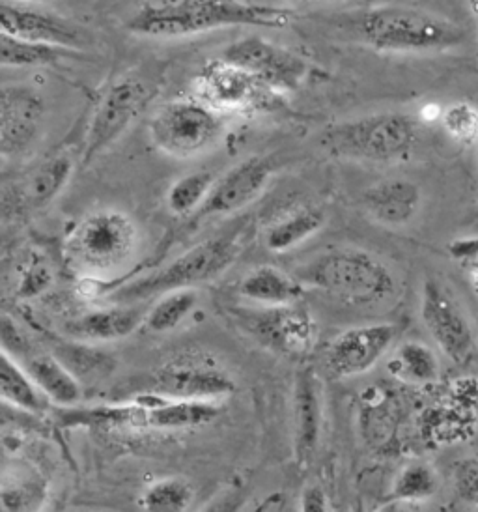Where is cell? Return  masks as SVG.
<instances>
[{"label": "cell", "instance_id": "cell-35", "mask_svg": "<svg viewBox=\"0 0 478 512\" xmlns=\"http://www.w3.org/2000/svg\"><path fill=\"white\" fill-rule=\"evenodd\" d=\"M45 492L36 483L8 484L4 481L0 492L2 511H30L42 505Z\"/></svg>", "mask_w": 478, "mask_h": 512}, {"label": "cell", "instance_id": "cell-20", "mask_svg": "<svg viewBox=\"0 0 478 512\" xmlns=\"http://www.w3.org/2000/svg\"><path fill=\"white\" fill-rule=\"evenodd\" d=\"M361 206L378 225L406 227L421 212V187L409 178H387L366 187L361 195Z\"/></svg>", "mask_w": 478, "mask_h": 512}, {"label": "cell", "instance_id": "cell-7", "mask_svg": "<svg viewBox=\"0 0 478 512\" xmlns=\"http://www.w3.org/2000/svg\"><path fill=\"white\" fill-rule=\"evenodd\" d=\"M137 227L129 215L105 208L85 215L73 228L66 251L85 273H105L124 266L137 247Z\"/></svg>", "mask_w": 478, "mask_h": 512}, {"label": "cell", "instance_id": "cell-29", "mask_svg": "<svg viewBox=\"0 0 478 512\" xmlns=\"http://www.w3.org/2000/svg\"><path fill=\"white\" fill-rule=\"evenodd\" d=\"M73 171H75V163L68 154L49 157L30 174L29 182L23 191L27 204L32 208L49 206L64 191Z\"/></svg>", "mask_w": 478, "mask_h": 512}, {"label": "cell", "instance_id": "cell-31", "mask_svg": "<svg viewBox=\"0 0 478 512\" xmlns=\"http://www.w3.org/2000/svg\"><path fill=\"white\" fill-rule=\"evenodd\" d=\"M215 176L208 171L189 172L170 185L165 197L167 210L174 217H191L208 199Z\"/></svg>", "mask_w": 478, "mask_h": 512}, {"label": "cell", "instance_id": "cell-5", "mask_svg": "<svg viewBox=\"0 0 478 512\" xmlns=\"http://www.w3.org/2000/svg\"><path fill=\"white\" fill-rule=\"evenodd\" d=\"M241 230L197 243L169 264L109 292L113 303H142L180 288H197L219 279L241 255Z\"/></svg>", "mask_w": 478, "mask_h": 512}, {"label": "cell", "instance_id": "cell-26", "mask_svg": "<svg viewBox=\"0 0 478 512\" xmlns=\"http://www.w3.org/2000/svg\"><path fill=\"white\" fill-rule=\"evenodd\" d=\"M387 369L398 382L406 385H430L439 380L441 365L436 352L419 341L402 342L387 361Z\"/></svg>", "mask_w": 478, "mask_h": 512}, {"label": "cell", "instance_id": "cell-36", "mask_svg": "<svg viewBox=\"0 0 478 512\" xmlns=\"http://www.w3.org/2000/svg\"><path fill=\"white\" fill-rule=\"evenodd\" d=\"M454 488L458 498L478 509V456H469L454 468Z\"/></svg>", "mask_w": 478, "mask_h": 512}, {"label": "cell", "instance_id": "cell-28", "mask_svg": "<svg viewBox=\"0 0 478 512\" xmlns=\"http://www.w3.org/2000/svg\"><path fill=\"white\" fill-rule=\"evenodd\" d=\"M79 57V51L49 43L32 42L8 32L0 34V62L4 68H42L66 58Z\"/></svg>", "mask_w": 478, "mask_h": 512}, {"label": "cell", "instance_id": "cell-3", "mask_svg": "<svg viewBox=\"0 0 478 512\" xmlns=\"http://www.w3.org/2000/svg\"><path fill=\"white\" fill-rule=\"evenodd\" d=\"M297 279L325 296L352 307H380L398 292V279L380 256L357 249L340 247L325 251L305 262Z\"/></svg>", "mask_w": 478, "mask_h": 512}, {"label": "cell", "instance_id": "cell-12", "mask_svg": "<svg viewBox=\"0 0 478 512\" xmlns=\"http://www.w3.org/2000/svg\"><path fill=\"white\" fill-rule=\"evenodd\" d=\"M150 98L148 86L135 75H126L109 86L88 124L83 165L107 152L141 116Z\"/></svg>", "mask_w": 478, "mask_h": 512}, {"label": "cell", "instance_id": "cell-25", "mask_svg": "<svg viewBox=\"0 0 478 512\" xmlns=\"http://www.w3.org/2000/svg\"><path fill=\"white\" fill-rule=\"evenodd\" d=\"M325 221L327 215L324 208L314 204L299 206L269 225L264 234V242L271 253L281 255L316 236L325 227Z\"/></svg>", "mask_w": 478, "mask_h": 512}, {"label": "cell", "instance_id": "cell-16", "mask_svg": "<svg viewBox=\"0 0 478 512\" xmlns=\"http://www.w3.org/2000/svg\"><path fill=\"white\" fill-rule=\"evenodd\" d=\"M0 27L2 32L12 36L75 51H83L94 45V34L88 27L66 15L43 10L36 4L4 0L0 4Z\"/></svg>", "mask_w": 478, "mask_h": 512}, {"label": "cell", "instance_id": "cell-9", "mask_svg": "<svg viewBox=\"0 0 478 512\" xmlns=\"http://www.w3.org/2000/svg\"><path fill=\"white\" fill-rule=\"evenodd\" d=\"M223 126V114L193 96L163 103L152 114L148 133L163 154L185 159L208 150Z\"/></svg>", "mask_w": 478, "mask_h": 512}, {"label": "cell", "instance_id": "cell-17", "mask_svg": "<svg viewBox=\"0 0 478 512\" xmlns=\"http://www.w3.org/2000/svg\"><path fill=\"white\" fill-rule=\"evenodd\" d=\"M273 167L268 159L251 157L225 172L211 187L208 199L191 215L189 228H197L213 217H226L247 208L268 187Z\"/></svg>", "mask_w": 478, "mask_h": 512}, {"label": "cell", "instance_id": "cell-13", "mask_svg": "<svg viewBox=\"0 0 478 512\" xmlns=\"http://www.w3.org/2000/svg\"><path fill=\"white\" fill-rule=\"evenodd\" d=\"M421 318L441 354L456 365L475 356V335L460 301L437 279H426L421 290Z\"/></svg>", "mask_w": 478, "mask_h": 512}, {"label": "cell", "instance_id": "cell-4", "mask_svg": "<svg viewBox=\"0 0 478 512\" xmlns=\"http://www.w3.org/2000/svg\"><path fill=\"white\" fill-rule=\"evenodd\" d=\"M419 141L417 120L408 113L366 114L325 128L318 144L325 154L357 163H396L411 156Z\"/></svg>", "mask_w": 478, "mask_h": 512}, {"label": "cell", "instance_id": "cell-8", "mask_svg": "<svg viewBox=\"0 0 478 512\" xmlns=\"http://www.w3.org/2000/svg\"><path fill=\"white\" fill-rule=\"evenodd\" d=\"M193 96L221 114L275 113L284 94L225 58L208 60L193 77Z\"/></svg>", "mask_w": 478, "mask_h": 512}, {"label": "cell", "instance_id": "cell-33", "mask_svg": "<svg viewBox=\"0 0 478 512\" xmlns=\"http://www.w3.org/2000/svg\"><path fill=\"white\" fill-rule=\"evenodd\" d=\"M195 490L182 477H167L142 492L141 507L148 512H183L193 503Z\"/></svg>", "mask_w": 478, "mask_h": 512}, {"label": "cell", "instance_id": "cell-38", "mask_svg": "<svg viewBox=\"0 0 478 512\" xmlns=\"http://www.w3.org/2000/svg\"><path fill=\"white\" fill-rule=\"evenodd\" d=\"M450 255L464 266L478 294V238H464L452 243Z\"/></svg>", "mask_w": 478, "mask_h": 512}, {"label": "cell", "instance_id": "cell-22", "mask_svg": "<svg viewBox=\"0 0 478 512\" xmlns=\"http://www.w3.org/2000/svg\"><path fill=\"white\" fill-rule=\"evenodd\" d=\"M146 314L148 311L139 303H116L111 309H99L71 320L64 331L79 341H120L141 328Z\"/></svg>", "mask_w": 478, "mask_h": 512}, {"label": "cell", "instance_id": "cell-39", "mask_svg": "<svg viewBox=\"0 0 478 512\" xmlns=\"http://www.w3.org/2000/svg\"><path fill=\"white\" fill-rule=\"evenodd\" d=\"M452 400L467 408L477 410L478 408V380L477 378H460L452 385Z\"/></svg>", "mask_w": 478, "mask_h": 512}, {"label": "cell", "instance_id": "cell-18", "mask_svg": "<svg viewBox=\"0 0 478 512\" xmlns=\"http://www.w3.org/2000/svg\"><path fill=\"white\" fill-rule=\"evenodd\" d=\"M45 101L29 85H8L0 92V152L4 157L29 154L42 135Z\"/></svg>", "mask_w": 478, "mask_h": 512}, {"label": "cell", "instance_id": "cell-42", "mask_svg": "<svg viewBox=\"0 0 478 512\" xmlns=\"http://www.w3.org/2000/svg\"><path fill=\"white\" fill-rule=\"evenodd\" d=\"M14 2H23V4H36V6H43V4H49L53 0H14Z\"/></svg>", "mask_w": 478, "mask_h": 512}, {"label": "cell", "instance_id": "cell-10", "mask_svg": "<svg viewBox=\"0 0 478 512\" xmlns=\"http://www.w3.org/2000/svg\"><path fill=\"white\" fill-rule=\"evenodd\" d=\"M234 391V378L217 359L200 352H183L155 369L146 395L170 400H221Z\"/></svg>", "mask_w": 478, "mask_h": 512}, {"label": "cell", "instance_id": "cell-24", "mask_svg": "<svg viewBox=\"0 0 478 512\" xmlns=\"http://www.w3.org/2000/svg\"><path fill=\"white\" fill-rule=\"evenodd\" d=\"M51 352L62 361V365L70 370L71 374L83 384H98L113 376L114 370L118 367V361L113 354L96 348L86 341L73 339H51L49 341Z\"/></svg>", "mask_w": 478, "mask_h": 512}, {"label": "cell", "instance_id": "cell-2", "mask_svg": "<svg viewBox=\"0 0 478 512\" xmlns=\"http://www.w3.org/2000/svg\"><path fill=\"white\" fill-rule=\"evenodd\" d=\"M353 36L381 53H437L465 42V30L443 15L406 4H380L352 19Z\"/></svg>", "mask_w": 478, "mask_h": 512}, {"label": "cell", "instance_id": "cell-30", "mask_svg": "<svg viewBox=\"0 0 478 512\" xmlns=\"http://www.w3.org/2000/svg\"><path fill=\"white\" fill-rule=\"evenodd\" d=\"M198 305L197 288H180L163 294L148 309L146 328L154 333H169L178 328Z\"/></svg>", "mask_w": 478, "mask_h": 512}, {"label": "cell", "instance_id": "cell-27", "mask_svg": "<svg viewBox=\"0 0 478 512\" xmlns=\"http://www.w3.org/2000/svg\"><path fill=\"white\" fill-rule=\"evenodd\" d=\"M0 395L4 402L29 413H45L51 404L25 367L6 352L0 354Z\"/></svg>", "mask_w": 478, "mask_h": 512}, {"label": "cell", "instance_id": "cell-23", "mask_svg": "<svg viewBox=\"0 0 478 512\" xmlns=\"http://www.w3.org/2000/svg\"><path fill=\"white\" fill-rule=\"evenodd\" d=\"M239 296L262 307H282L299 303L305 285L286 271L275 266H258L249 271L238 286Z\"/></svg>", "mask_w": 478, "mask_h": 512}, {"label": "cell", "instance_id": "cell-40", "mask_svg": "<svg viewBox=\"0 0 478 512\" xmlns=\"http://www.w3.org/2000/svg\"><path fill=\"white\" fill-rule=\"evenodd\" d=\"M299 509L303 512H325L329 511V498L320 484H309L299 501Z\"/></svg>", "mask_w": 478, "mask_h": 512}, {"label": "cell", "instance_id": "cell-1", "mask_svg": "<svg viewBox=\"0 0 478 512\" xmlns=\"http://www.w3.org/2000/svg\"><path fill=\"white\" fill-rule=\"evenodd\" d=\"M297 12L249 0H144L127 15V32L174 40L221 29H288Z\"/></svg>", "mask_w": 478, "mask_h": 512}, {"label": "cell", "instance_id": "cell-32", "mask_svg": "<svg viewBox=\"0 0 478 512\" xmlns=\"http://www.w3.org/2000/svg\"><path fill=\"white\" fill-rule=\"evenodd\" d=\"M437 490V471L428 462H409L394 477L391 499L400 503H421L434 498Z\"/></svg>", "mask_w": 478, "mask_h": 512}, {"label": "cell", "instance_id": "cell-37", "mask_svg": "<svg viewBox=\"0 0 478 512\" xmlns=\"http://www.w3.org/2000/svg\"><path fill=\"white\" fill-rule=\"evenodd\" d=\"M53 283V273L42 264H34L19 279L17 298L32 299L42 296L43 292Z\"/></svg>", "mask_w": 478, "mask_h": 512}, {"label": "cell", "instance_id": "cell-15", "mask_svg": "<svg viewBox=\"0 0 478 512\" xmlns=\"http://www.w3.org/2000/svg\"><path fill=\"white\" fill-rule=\"evenodd\" d=\"M2 352L10 354L19 361L30 378L42 389L53 404L73 406L83 397V385L62 365L51 350H42L34 346L29 337L21 331L8 314H2L0 322Z\"/></svg>", "mask_w": 478, "mask_h": 512}, {"label": "cell", "instance_id": "cell-41", "mask_svg": "<svg viewBox=\"0 0 478 512\" xmlns=\"http://www.w3.org/2000/svg\"><path fill=\"white\" fill-rule=\"evenodd\" d=\"M282 507H284V499H282L281 494L277 492V494H273L271 498L266 499V503H262V505H260V511H268V509H277V511H281Z\"/></svg>", "mask_w": 478, "mask_h": 512}, {"label": "cell", "instance_id": "cell-11", "mask_svg": "<svg viewBox=\"0 0 478 512\" xmlns=\"http://www.w3.org/2000/svg\"><path fill=\"white\" fill-rule=\"evenodd\" d=\"M239 328L254 341L282 356H309L318 341V326L299 303L262 309H230Z\"/></svg>", "mask_w": 478, "mask_h": 512}, {"label": "cell", "instance_id": "cell-6", "mask_svg": "<svg viewBox=\"0 0 478 512\" xmlns=\"http://www.w3.org/2000/svg\"><path fill=\"white\" fill-rule=\"evenodd\" d=\"M219 400H170L142 395L126 404L68 413L71 425L137 428V430H183L213 423L223 408Z\"/></svg>", "mask_w": 478, "mask_h": 512}, {"label": "cell", "instance_id": "cell-21", "mask_svg": "<svg viewBox=\"0 0 478 512\" xmlns=\"http://www.w3.org/2000/svg\"><path fill=\"white\" fill-rule=\"evenodd\" d=\"M322 400V384L316 370L310 367L297 370L294 382V449L297 464L301 466L309 464L320 443L324 423Z\"/></svg>", "mask_w": 478, "mask_h": 512}, {"label": "cell", "instance_id": "cell-19", "mask_svg": "<svg viewBox=\"0 0 478 512\" xmlns=\"http://www.w3.org/2000/svg\"><path fill=\"white\" fill-rule=\"evenodd\" d=\"M396 339L393 324H368L346 329L337 335L325 352V367L333 378L346 380L365 374L378 365Z\"/></svg>", "mask_w": 478, "mask_h": 512}, {"label": "cell", "instance_id": "cell-34", "mask_svg": "<svg viewBox=\"0 0 478 512\" xmlns=\"http://www.w3.org/2000/svg\"><path fill=\"white\" fill-rule=\"evenodd\" d=\"M439 124L456 144L473 146L478 143V107L469 101L447 105L441 113Z\"/></svg>", "mask_w": 478, "mask_h": 512}, {"label": "cell", "instance_id": "cell-14", "mask_svg": "<svg viewBox=\"0 0 478 512\" xmlns=\"http://www.w3.org/2000/svg\"><path fill=\"white\" fill-rule=\"evenodd\" d=\"M221 58L253 73L269 88L288 94L303 85L309 77V62L288 47L262 36H245L226 45Z\"/></svg>", "mask_w": 478, "mask_h": 512}]
</instances>
